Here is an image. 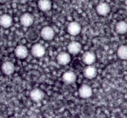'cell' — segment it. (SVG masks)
<instances>
[{
	"instance_id": "3957f363",
	"label": "cell",
	"mask_w": 127,
	"mask_h": 118,
	"mask_svg": "<svg viewBox=\"0 0 127 118\" xmlns=\"http://www.w3.org/2000/svg\"><path fill=\"white\" fill-rule=\"evenodd\" d=\"M40 37L45 40H51L53 39L55 35L54 29L50 26H45L40 32Z\"/></svg>"
},
{
	"instance_id": "8992f818",
	"label": "cell",
	"mask_w": 127,
	"mask_h": 118,
	"mask_svg": "<svg viewBox=\"0 0 127 118\" xmlns=\"http://www.w3.org/2000/svg\"><path fill=\"white\" fill-rule=\"evenodd\" d=\"M81 31V26L78 22L75 21L71 22L67 27V31L71 36H78L80 34Z\"/></svg>"
},
{
	"instance_id": "2e32d148",
	"label": "cell",
	"mask_w": 127,
	"mask_h": 118,
	"mask_svg": "<svg viewBox=\"0 0 127 118\" xmlns=\"http://www.w3.org/2000/svg\"><path fill=\"white\" fill-rule=\"evenodd\" d=\"M13 23L12 17L7 14H4L0 16V26L3 28L7 29L11 27Z\"/></svg>"
},
{
	"instance_id": "7a4b0ae2",
	"label": "cell",
	"mask_w": 127,
	"mask_h": 118,
	"mask_svg": "<svg viewBox=\"0 0 127 118\" xmlns=\"http://www.w3.org/2000/svg\"><path fill=\"white\" fill-rule=\"evenodd\" d=\"M31 53L36 58H41L46 52L45 47L41 43H34L31 47Z\"/></svg>"
},
{
	"instance_id": "ba28073f",
	"label": "cell",
	"mask_w": 127,
	"mask_h": 118,
	"mask_svg": "<svg viewBox=\"0 0 127 118\" xmlns=\"http://www.w3.org/2000/svg\"><path fill=\"white\" fill-rule=\"evenodd\" d=\"M57 61L61 65H66L71 62V56L68 52H61L57 56Z\"/></svg>"
},
{
	"instance_id": "7c38bea8",
	"label": "cell",
	"mask_w": 127,
	"mask_h": 118,
	"mask_svg": "<svg viewBox=\"0 0 127 118\" xmlns=\"http://www.w3.org/2000/svg\"><path fill=\"white\" fill-rule=\"evenodd\" d=\"M15 55L19 59H24L28 56L29 52L27 47L24 45H19L16 47L14 50Z\"/></svg>"
},
{
	"instance_id": "d6986e66",
	"label": "cell",
	"mask_w": 127,
	"mask_h": 118,
	"mask_svg": "<svg viewBox=\"0 0 127 118\" xmlns=\"http://www.w3.org/2000/svg\"><path fill=\"white\" fill-rule=\"evenodd\" d=\"M117 55L121 60H127V47L126 45H122L118 48Z\"/></svg>"
},
{
	"instance_id": "8fae6325",
	"label": "cell",
	"mask_w": 127,
	"mask_h": 118,
	"mask_svg": "<svg viewBox=\"0 0 127 118\" xmlns=\"http://www.w3.org/2000/svg\"><path fill=\"white\" fill-rule=\"evenodd\" d=\"M81 45L77 41H72L67 46V50L69 54L76 55L80 52L81 50Z\"/></svg>"
},
{
	"instance_id": "30bf717a",
	"label": "cell",
	"mask_w": 127,
	"mask_h": 118,
	"mask_svg": "<svg viewBox=\"0 0 127 118\" xmlns=\"http://www.w3.org/2000/svg\"><path fill=\"white\" fill-rule=\"evenodd\" d=\"M96 60V56L95 53L91 51H87L85 52L83 55L82 57V60L83 62L86 65H93Z\"/></svg>"
},
{
	"instance_id": "52a82bcc",
	"label": "cell",
	"mask_w": 127,
	"mask_h": 118,
	"mask_svg": "<svg viewBox=\"0 0 127 118\" xmlns=\"http://www.w3.org/2000/svg\"><path fill=\"white\" fill-rule=\"evenodd\" d=\"M97 74V68L93 65H87L83 70V75L86 78L89 79H92L95 78Z\"/></svg>"
},
{
	"instance_id": "9c48e42d",
	"label": "cell",
	"mask_w": 127,
	"mask_h": 118,
	"mask_svg": "<svg viewBox=\"0 0 127 118\" xmlns=\"http://www.w3.org/2000/svg\"><path fill=\"white\" fill-rule=\"evenodd\" d=\"M45 96V93L42 89L38 88L33 89L30 92V98L33 101L38 103L43 99Z\"/></svg>"
},
{
	"instance_id": "4fadbf2b",
	"label": "cell",
	"mask_w": 127,
	"mask_h": 118,
	"mask_svg": "<svg viewBox=\"0 0 127 118\" xmlns=\"http://www.w3.org/2000/svg\"><path fill=\"white\" fill-rule=\"evenodd\" d=\"M76 75L74 72L71 71H68L63 73L62 76V80L66 84H72L76 81Z\"/></svg>"
},
{
	"instance_id": "9a60e30c",
	"label": "cell",
	"mask_w": 127,
	"mask_h": 118,
	"mask_svg": "<svg viewBox=\"0 0 127 118\" xmlns=\"http://www.w3.org/2000/svg\"><path fill=\"white\" fill-rule=\"evenodd\" d=\"M1 70L6 75H12L15 71L14 64L10 61H6L2 63L1 66Z\"/></svg>"
},
{
	"instance_id": "277c9868",
	"label": "cell",
	"mask_w": 127,
	"mask_h": 118,
	"mask_svg": "<svg viewBox=\"0 0 127 118\" xmlns=\"http://www.w3.org/2000/svg\"><path fill=\"white\" fill-rule=\"evenodd\" d=\"M19 21L22 26L29 27L33 24L34 22V17L33 15L29 12H25L21 15Z\"/></svg>"
},
{
	"instance_id": "5bb4252c",
	"label": "cell",
	"mask_w": 127,
	"mask_h": 118,
	"mask_svg": "<svg viewBox=\"0 0 127 118\" xmlns=\"http://www.w3.org/2000/svg\"><path fill=\"white\" fill-rule=\"evenodd\" d=\"M110 11V7L107 2H100L96 6V12L100 16H107L109 14Z\"/></svg>"
},
{
	"instance_id": "ac0fdd59",
	"label": "cell",
	"mask_w": 127,
	"mask_h": 118,
	"mask_svg": "<svg viewBox=\"0 0 127 118\" xmlns=\"http://www.w3.org/2000/svg\"><path fill=\"white\" fill-rule=\"evenodd\" d=\"M115 31L119 34H125L127 31V24L125 21H120L115 24Z\"/></svg>"
},
{
	"instance_id": "5b68a950",
	"label": "cell",
	"mask_w": 127,
	"mask_h": 118,
	"mask_svg": "<svg viewBox=\"0 0 127 118\" xmlns=\"http://www.w3.org/2000/svg\"><path fill=\"white\" fill-rule=\"evenodd\" d=\"M78 93H79V96L81 98L87 99V98H89L93 95V89L88 84H83L79 88Z\"/></svg>"
},
{
	"instance_id": "e0dca14e",
	"label": "cell",
	"mask_w": 127,
	"mask_h": 118,
	"mask_svg": "<svg viewBox=\"0 0 127 118\" xmlns=\"http://www.w3.org/2000/svg\"><path fill=\"white\" fill-rule=\"evenodd\" d=\"M52 4L50 0H39L38 2V7L43 12H47L52 9Z\"/></svg>"
},
{
	"instance_id": "6da1fadb",
	"label": "cell",
	"mask_w": 127,
	"mask_h": 118,
	"mask_svg": "<svg viewBox=\"0 0 127 118\" xmlns=\"http://www.w3.org/2000/svg\"><path fill=\"white\" fill-rule=\"evenodd\" d=\"M40 37V32L35 28H30L26 34V40L30 43H36Z\"/></svg>"
}]
</instances>
